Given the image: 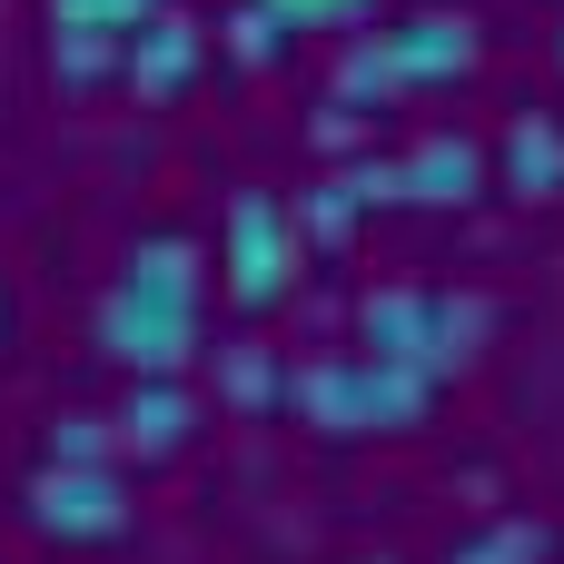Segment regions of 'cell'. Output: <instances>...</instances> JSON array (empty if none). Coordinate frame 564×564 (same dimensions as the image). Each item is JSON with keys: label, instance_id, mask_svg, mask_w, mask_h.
<instances>
[{"label": "cell", "instance_id": "cell-7", "mask_svg": "<svg viewBox=\"0 0 564 564\" xmlns=\"http://www.w3.org/2000/svg\"><path fill=\"white\" fill-rule=\"evenodd\" d=\"M397 188H406V208H476V198L496 188V159H486L466 129H436V139H416V149L397 159Z\"/></svg>", "mask_w": 564, "mask_h": 564}, {"label": "cell", "instance_id": "cell-18", "mask_svg": "<svg viewBox=\"0 0 564 564\" xmlns=\"http://www.w3.org/2000/svg\"><path fill=\"white\" fill-rule=\"evenodd\" d=\"M288 30H357V20H377V0H268Z\"/></svg>", "mask_w": 564, "mask_h": 564}, {"label": "cell", "instance_id": "cell-8", "mask_svg": "<svg viewBox=\"0 0 564 564\" xmlns=\"http://www.w3.org/2000/svg\"><path fill=\"white\" fill-rule=\"evenodd\" d=\"M387 50H397L406 99H416V89H456V79L476 69V20H466V10H406V20L387 30Z\"/></svg>", "mask_w": 564, "mask_h": 564}, {"label": "cell", "instance_id": "cell-19", "mask_svg": "<svg viewBox=\"0 0 564 564\" xmlns=\"http://www.w3.org/2000/svg\"><path fill=\"white\" fill-rule=\"evenodd\" d=\"M555 59H564V20H555Z\"/></svg>", "mask_w": 564, "mask_h": 564}, {"label": "cell", "instance_id": "cell-13", "mask_svg": "<svg viewBox=\"0 0 564 564\" xmlns=\"http://www.w3.org/2000/svg\"><path fill=\"white\" fill-rule=\"evenodd\" d=\"M337 99H347V109H357V99H377V109H387V99H406L387 30H377V40H347V59H337Z\"/></svg>", "mask_w": 564, "mask_h": 564}, {"label": "cell", "instance_id": "cell-10", "mask_svg": "<svg viewBox=\"0 0 564 564\" xmlns=\"http://www.w3.org/2000/svg\"><path fill=\"white\" fill-rule=\"evenodd\" d=\"M496 188L516 198H564V119L555 109H516L496 139Z\"/></svg>", "mask_w": 564, "mask_h": 564}, {"label": "cell", "instance_id": "cell-4", "mask_svg": "<svg viewBox=\"0 0 564 564\" xmlns=\"http://www.w3.org/2000/svg\"><path fill=\"white\" fill-rule=\"evenodd\" d=\"M20 516H30V535L40 545H69V555H99V545H119L129 535V476H119V456L109 466H69V456H40L30 476H20Z\"/></svg>", "mask_w": 564, "mask_h": 564}, {"label": "cell", "instance_id": "cell-16", "mask_svg": "<svg viewBox=\"0 0 564 564\" xmlns=\"http://www.w3.org/2000/svg\"><path fill=\"white\" fill-rule=\"evenodd\" d=\"M288 40H297V30H288V20L268 10V0H238V10H228V50H238L248 69H268V59H278Z\"/></svg>", "mask_w": 564, "mask_h": 564}, {"label": "cell", "instance_id": "cell-20", "mask_svg": "<svg viewBox=\"0 0 564 564\" xmlns=\"http://www.w3.org/2000/svg\"><path fill=\"white\" fill-rule=\"evenodd\" d=\"M0 327H10V297H0Z\"/></svg>", "mask_w": 564, "mask_h": 564}, {"label": "cell", "instance_id": "cell-3", "mask_svg": "<svg viewBox=\"0 0 564 564\" xmlns=\"http://www.w3.org/2000/svg\"><path fill=\"white\" fill-rule=\"evenodd\" d=\"M476 337H486V297H446V288H367L357 297V347L426 367L436 387L476 357Z\"/></svg>", "mask_w": 564, "mask_h": 564}, {"label": "cell", "instance_id": "cell-9", "mask_svg": "<svg viewBox=\"0 0 564 564\" xmlns=\"http://www.w3.org/2000/svg\"><path fill=\"white\" fill-rule=\"evenodd\" d=\"M109 416H119V456H139V466H159V456H178V446L198 436V397H188V377H129Z\"/></svg>", "mask_w": 564, "mask_h": 564}, {"label": "cell", "instance_id": "cell-14", "mask_svg": "<svg viewBox=\"0 0 564 564\" xmlns=\"http://www.w3.org/2000/svg\"><path fill=\"white\" fill-rule=\"evenodd\" d=\"M119 50H129V40H89V30H50V79H59V89H99V79H119Z\"/></svg>", "mask_w": 564, "mask_h": 564}, {"label": "cell", "instance_id": "cell-6", "mask_svg": "<svg viewBox=\"0 0 564 564\" xmlns=\"http://www.w3.org/2000/svg\"><path fill=\"white\" fill-rule=\"evenodd\" d=\"M198 69H208V30H198L178 0H169V10H159V20L129 40V50H119V89H129L139 109H169V99H178Z\"/></svg>", "mask_w": 564, "mask_h": 564}, {"label": "cell", "instance_id": "cell-11", "mask_svg": "<svg viewBox=\"0 0 564 564\" xmlns=\"http://www.w3.org/2000/svg\"><path fill=\"white\" fill-rule=\"evenodd\" d=\"M446 564H555V525H545V516H496V525L456 535Z\"/></svg>", "mask_w": 564, "mask_h": 564}, {"label": "cell", "instance_id": "cell-21", "mask_svg": "<svg viewBox=\"0 0 564 564\" xmlns=\"http://www.w3.org/2000/svg\"><path fill=\"white\" fill-rule=\"evenodd\" d=\"M357 564H387V555H357Z\"/></svg>", "mask_w": 564, "mask_h": 564}, {"label": "cell", "instance_id": "cell-12", "mask_svg": "<svg viewBox=\"0 0 564 564\" xmlns=\"http://www.w3.org/2000/svg\"><path fill=\"white\" fill-rule=\"evenodd\" d=\"M169 0H40L50 30H89V40H139Z\"/></svg>", "mask_w": 564, "mask_h": 564}, {"label": "cell", "instance_id": "cell-5", "mask_svg": "<svg viewBox=\"0 0 564 564\" xmlns=\"http://www.w3.org/2000/svg\"><path fill=\"white\" fill-rule=\"evenodd\" d=\"M297 248H307V228H297V208H288L278 188H228V208H218V288H228L248 317H268V307L288 297Z\"/></svg>", "mask_w": 564, "mask_h": 564}, {"label": "cell", "instance_id": "cell-17", "mask_svg": "<svg viewBox=\"0 0 564 564\" xmlns=\"http://www.w3.org/2000/svg\"><path fill=\"white\" fill-rule=\"evenodd\" d=\"M357 208H367V198H357V178H327V188H307V198H297V228L337 248V238L357 228Z\"/></svg>", "mask_w": 564, "mask_h": 564}, {"label": "cell", "instance_id": "cell-1", "mask_svg": "<svg viewBox=\"0 0 564 564\" xmlns=\"http://www.w3.org/2000/svg\"><path fill=\"white\" fill-rule=\"evenodd\" d=\"M198 307H208V248L188 228H149V238H129L109 297H99V357L119 377H188Z\"/></svg>", "mask_w": 564, "mask_h": 564}, {"label": "cell", "instance_id": "cell-15", "mask_svg": "<svg viewBox=\"0 0 564 564\" xmlns=\"http://www.w3.org/2000/svg\"><path fill=\"white\" fill-rule=\"evenodd\" d=\"M40 456H69V466H109V456H119V416H89V406L50 416V446H40Z\"/></svg>", "mask_w": 564, "mask_h": 564}, {"label": "cell", "instance_id": "cell-2", "mask_svg": "<svg viewBox=\"0 0 564 564\" xmlns=\"http://www.w3.org/2000/svg\"><path fill=\"white\" fill-rule=\"evenodd\" d=\"M426 406H436V377L397 367L377 347H327V357L288 367V416H307L317 436H406V426H426Z\"/></svg>", "mask_w": 564, "mask_h": 564}]
</instances>
